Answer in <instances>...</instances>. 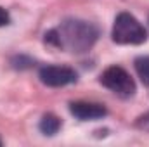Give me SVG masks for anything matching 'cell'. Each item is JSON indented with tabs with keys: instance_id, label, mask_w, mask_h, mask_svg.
Segmentation results:
<instances>
[{
	"instance_id": "6da1fadb",
	"label": "cell",
	"mask_w": 149,
	"mask_h": 147,
	"mask_svg": "<svg viewBox=\"0 0 149 147\" xmlns=\"http://www.w3.org/2000/svg\"><path fill=\"white\" fill-rule=\"evenodd\" d=\"M97 37H99V30L92 23L81 19H66L56 30L45 33V42L59 49H64L68 52L81 54L87 52L95 43Z\"/></svg>"
},
{
	"instance_id": "7a4b0ae2",
	"label": "cell",
	"mask_w": 149,
	"mask_h": 147,
	"mask_svg": "<svg viewBox=\"0 0 149 147\" xmlns=\"http://www.w3.org/2000/svg\"><path fill=\"white\" fill-rule=\"evenodd\" d=\"M113 42L120 45H141L148 40L144 26L130 12H120L113 24Z\"/></svg>"
},
{
	"instance_id": "3957f363",
	"label": "cell",
	"mask_w": 149,
	"mask_h": 147,
	"mask_svg": "<svg viewBox=\"0 0 149 147\" xmlns=\"http://www.w3.org/2000/svg\"><path fill=\"white\" fill-rule=\"evenodd\" d=\"M101 83L120 97H132L135 92V83L132 76L120 66H109L101 74Z\"/></svg>"
},
{
	"instance_id": "277c9868",
	"label": "cell",
	"mask_w": 149,
	"mask_h": 147,
	"mask_svg": "<svg viewBox=\"0 0 149 147\" xmlns=\"http://www.w3.org/2000/svg\"><path fill=\"white\" fill-rule=\"evenodd\" d=\"M40 81L47 87H66L76 81L78 74L66 66H45L40 69Z\"/></svg>"
},
{
	"instance_id": "5b68a950",
	"label": "cell",
	"mask_w": 149,
	"mask_h": 147,
	"mask_svg": "<svg viewBox=\"0 0 149 147\" xmlns=\"http://www.w3.org/2000/svg\"><path fill=\"white\" fill-rule=\"evenodd\" d=\"M70 112L81 121H92V119H99V118L106 116V107L101 106V104L78 101V102L70 104Z\"/></svg>"
},
{
	"instance_id": "8992f818",
	"label": "cell",
	"mask_w": 149,
	"mask_h": 147,
	"mask_svg": "<svg viewBox=\"0 0 149 147\" xmlns=\"http://www.w3.org/2000/svg\"><path fill=\"white\" fill-rule=\"evenodd\" d=\"M59 128H61V121L54 114H45L40 119V132L43 135H54V133H57Z\"/></svg>"
},
{
	"instance_id": "52a82bcc",
	"label": "cell",
	"mask_w": 149,
	"mask_h": 147,
	"mask_svg": "<svg viewBox=\"0 0 149 147\" xmlns=\"http://www.w3.org/2000/svg\"><path fill=\"white\" fill-rule=\"evenodd\" d=\"M135 71L141 81L144 85H149V55H141L135 59Z\"/></svg>"
},
{
	"instance_id": "ba28073f",
	"label": "cell",
	"mask_w": 149,
	"mask_h": 147,
	"mask_svg": "<svg viewBox=\"0 0 149 147\" xmlns=\"http://www.w3.org/2000/svg\"><path fill=\"white\" fill-rule=\"evenodd\" d=\"M5 24H9V12L0 7V28L5 26Z\"/></svg>"
}]
</instances>
